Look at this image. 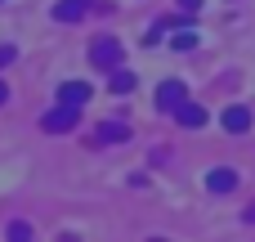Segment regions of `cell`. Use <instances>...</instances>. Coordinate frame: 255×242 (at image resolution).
<instances>
[{"instance_id":"cell-1","label":"cell","mask_w":255,"mask_h":242,"mask_svg":"<svg viewBox=\"0 0 255 242\" xmlns=\"http://www.w3.org/2000/svg\"><path fill=\"white\" fill-rule=\"evenodd\" d=\"M90 63H94V67H103V72H117V67H121V45H117L112 36L94 40V45H90Z\"/></svg>"},{"instance_id":"cell-11","label":"cell","mask_w":255,"mask_h":242,"mask_svg":"<svg viewBox=\"0 0 255 242\" xmlns=\"http://www.w3.org/2000/svg\"><path fill=\"white\" fill-rule=\"evenodd\" d=\"M134 85H139V81H134V72H121V67H117V72H112V85H108V90H112V94H130Z\"/></svg>"},{"instance_id":"cell-13","label":"cell","mask_w":255,"mask_h":242,"mask_svg":"<svg viewBox=\"0 0 255 242\" xmlns=\"http://www.w3.org/2000/svg\"><path fill=\"white\" fill-rule=\"evenodd\" d=\"M13 58H18V49H13V45H0V67H9Z\"/></svg>"},{"instance_id":"cell-15","label":"cell","mask_w":255,"mask_h":242,"mask_svg":"<svg viewBox=\"0 0 255 242\" xmlns=\"http://www.w3.org/2000/svg\"><path fill=\"white\" fill-rule=\"evenodd\" d=\"M4 99H9V85H4V81H0V103H4Z\"/></svg>"},{"instance_id":"cell-14","label":"cell","mask_w":255,"mask_h":242,"mask_svg":"<svg viewBox=\"0 0 255 242\" xmlns=\"http://www.w3.org/2000/svg\"><path fill=\"white\" fill-rule=\"evenodd\" d=\"M179 9H184V13H197V9H202V0H179Z\"/></svg>"},{"instance_id":"cell-6","label":"cell","mask_w":255,"mask_h":242,"mask_svg":"<svg viewBox=\"0 0 255 242\" xmlns=\"http://www.w3.org/2000/svg\"><path fill=\"white\" fill-rule=\"evenodd\" d=\"M85 13H90V0H58L54 4V18L58 22H81Z\"/></svg>"},{"instance_id":"cell-3","label":"cell","mask_w":255,"mask_h":242,"mask_svg":"<svg viewBox=\"0 0 255 242\" xmlns=\"http://www.w3.org/2000/svg\"><path fill=\"white\" fill-rule=\"evenodd\" d=\"M90 94H94V90H90L85 81H63V85H58V103H72V108H85Z\"/></svg>"},{"instance_id":"cell-16","label":"cell","mask_w":255,"mask_h":242,"mask_svg":"<svg viewBox=\"0 0 255 242\" xmlns=\"http://www.w3.org/2000/svg\"><path fill=\"white\" fill-rule=\"evenodd\" d=\"M247 225H255V207H251V211H247Z\"/></svg>"},{"instance_id":"cell-4","label":"cell","mask_w":255,"mask_h":242,"mask_svg":"<svg viewBox=\"0 0 255 242\" xmlns=\"http://www.w3.org/2000/svg\"><path fill=\"white\" fill-rule=\"evenodd\" d=\"M184 94H188L184 81H161L157 85V108L161 112H175V103H184Z\"/></svg>"},{"instance_id":"cell-12","label":"cell","mask_w":255,"mask_h":242,"mask_svg":"<svg viewBox=\"0 0 255 242\" xmlns=\"http://www.w3.org/2000/svg\"><path fill=\"white\" fill-rule=\"evenodd\" d=\"M27 238H31V229H27L22 220H13V225H9V242H27Z\"/></svg>"},{"instance_id":"cell-10","label":"cell","mask_w":255,"mask_h":242,"mask_svg":"<svg viewBox=\"0 0 255 242\" xmlns=\"http://www.w3.org/2000/svg\"><path fill=\"white\" fill-rule=\"evenodd\" d=\"M170 45H175L179 54H188V49H197V31H193V27H175V36H170Z\"/></svg>"},{"instance_id":"cell-5","label":"cell","mask_w":255,"mask_h":242,"mask_svg":"<svg viewBox=\"0 0 255 242\" xmlns=\"http://www.w3.org/2000/svg\"><path fill=\"white\" fill-rule=\"evenodd\" d=\"M220 121H224V130H229V135H247V130H251V108L233 103V108H224V117H220Z\"/></svg>"},{"instance_id":"cell-2","label":"cell","mask_w":255,"mask_h":242,"mask_svg":"<svg viewBox=\"0 0 255 242\" xmlns=\"http://www.w3.org/2000/svg\"><path fill=\"white\" fill-rule=\"evenodd\" d=\"M76 121H81V108H72V103H58L54 112H45V121H40V126H45L49 135H63V130H72Z\"/></svg>"},{"instance_id":"cell-9","label":"cell","mask_w":255,"mask_h":242,"mask_svg":"<svg viewBox=\"0 0 255 242\" xmlns=\"http://www.w3.org/2000/svg\"><path fill=\"white\" fill-rule=\"evenodd\" d=\"M99 139H103V144H126L130 130H126L121 121H103V126H99Z\"/></svg>"},{"instance_id":"cell-7","label":"cell","mask_w":255,"mask_h":242,"mask_svg":"<svg viewBox=\"0 0 255 242\" xmlns=\"http://www.w3.org/2000/svg\"><path fill=\"white\" fill-rule=\"evenodd\" d=\"M206 189H211V193H233V189H238V171H229V166L211 171V175H206Z\"/></svg>"},{"instance_id":"cell-8","label":"cell","mask_w":255,"mask_h":242,"mask_svg":"<svg viewBox=\"0 0 255 242\" xmlns=\"http://www.w3.org/2000/svg\"><path fill=\"white\" fill-rule=\"evenodd\" d=\"M175 121L179 126H206V108H197V103H175Z\"/></svg>"}]
</instances>
